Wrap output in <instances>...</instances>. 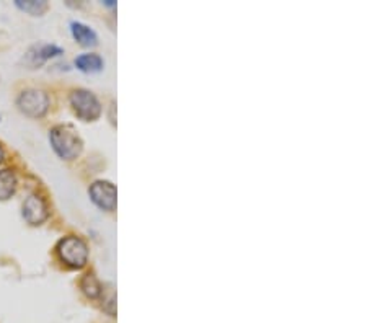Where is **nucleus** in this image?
<instances>
[{"mask_svg": "<svg viewBox=\"0 0 367 323\" xmlns=\"http://www.w3.org/2000/svg\"><path fill=\"white\" fill-rule=\"evenodd\" d=\"M49 141H51V146L56 150V154L64 160H74V158L79 157L82 146H84L79 133L70 124H61L53 128L51 133H49Z\"/></svg>", "mask_w": 367, "mask_h": 323, "instance_id": "obj_1", "label": "nucleus"}, {"mask_svg": "<svg viewBox=\"0 0 367 323\" xmlns=\"http://www.w3.org/2000/svg\"><path fill=\"white\" fill-rule=\"evenodd\" d=\"M57 255L69 268H84L89 260V246L79 237H65L57 245Z\"/></svg>", "mask_w": 367, "mask_h": 323, "instance_id": "obj_2", "label": "nucleus"}, {"mask_svg": "<svg viewBox=\"0 0 367 323\" xmlns=\"http://www.w3.org/2000/svg\"><path fill=\"white\" fill-rule=\"evenodd\" d=\"M70 105L74 113L84 121H95L102 114V105L98 98L92 92L79 89L74 90L70 95Z\"/></svg>", "mask_w": 367, "mask_h": 323, "instance_id": "obj_3", "label": "nucleus"}, {"mask_svg": "<svg viewBox=\"0 0 367 323\" xmlns=\"http://www.w3.org/2000/svg\"><path fill=\"white\" fill-rule=\"evenodd\" d=\"M20 111L30 118H41L45 116L49 108V97L43 90L30 89L20 93L16 100Z\"/></svg>", "mask_w": 367, "mask_h": 323, "instance_id": "obj_4", "label": "nucleus"}, {"mask_svg": "<svg viewBox=\"0 0 367 323\" xmlns=\"http://www.w3.org/2000/svg\"><path fill=\"white\" fill-rule=\"evenodd\" d=\"M90 198L103 211L116 207V188L109 182H95L90 186Z\"/></svg>", "mask_w": 367, "mask_h": 323, "instance_id": "obj_5", "label": "nucleus"}, {"mask_svg": "<svg viewBox=\"0 0 367 323\" xmlns=\"http://www.w3.org/2000/svg\"><path fill=\"white\" fill-rule=\"evenodd\" d=\"M49 211L46 201L38 195H31L23 202V219L31 226H40L48 219Z\"/></svg>", "mask_w": 367, "mask_h": 323, "instance_id": "obj_6", "label": "nucleus"}, {"mask_svg": "<svg viewBox=\"0 0 367 323\" xmlns=\"http://www.w3.org/2000/svg\"><path fill=\"white\" fill-rule=\"evenodd\" d=\"M62 49L56 45H40V46H33L25 56V62L30 65V67H38L45 61L51 58L61 56Z\"/></svg>", "mask_w": 367, "mask_h": 323, "instance_id": "obj_7", "label": "nucleus"}, {"mask_svg": "<svg viewBox=\"0 0 367 323\" xmlns=\"http://www.w3.org/2000/svg\"><path fill=\"white\" fill-rule=\"evenodd\" d=\"M70 30H72V35L79 45L85 48H93L98 45L97 33L93 31L90 26L80 23V21H74V23L70 25Z\"/></svg>", "mask_w": 367, "mask_h": 323, "instance_id": "obj_8", "label": "nucleus"}, {"mask_svg": "<svg viewBox=\"0 0 367 323\" xmlns=\"http://www.w3.org/2000/svg\"><path fill=\"white\" fill-rule=\"evenodd\" d=\"M75 65L82 72L95 74L100 72L105 62H103V59L98 56V54H80V56L75 59Z\"/></svg>", "mask_w": 367, "mask_h": 323, "instance_id": "obj_9", "label": "nucleus"}, {"mask_svg": "<svg viewBox=\"0 0 367 323\" xmlns=\"http://www.w3.org/2000/svg\"><path fill=\"white\" fill-rule=\"evenodd\" d=\"M16 190V177L12 170H2L0 172V201L12 198Z\"/></svg>", "mask_w": 367, "mask_h": 323, "instance_id": "obj_10", "label": "nucleus"}, {"mask_svg": "<svg viewBox=\"0 0 367 323\" xmlns=\"http://www.w3.org/2000/svg\"><path fill=\"white\" fill-rule=\"evenodd\" d=\"M16 7L30 15H43L48 10V4L45 0H16Z\"/></svg>", "mask_w": 367, "mask_h": 323, "instance_id": "obj_11", "label": "nucleus"}, {"mask_svg": "<svg viewBox=\"0 0 367 323\" xmlns=\"http://www.w3.org/2000/svg\"><path fill=\"white\" fill-rule=\"evenodd\" d=\"M82 291L85 292L87 297L97 299L102 294V284L93 275H85L82 279Z\"/></svg>", "mask_w": 367, "mask_h": 323, "instance_id": "obj_12", "label": "nucleus"}, {"mask_svg": "<svg viewBox=\"0 0 367 323\" xmlns=\"http://www.w3.org/2000/svg\"><path fill=\"white\" fill-rule=\"evenodd\" d=\"M4 157H5V152H4V149H2V147H0V162H2V160H4Z\"/></svg>", "mask_w": 367, "mask_h": 323, "instance_id": "obj_13", "label": "nucleus"}]
</instances>
